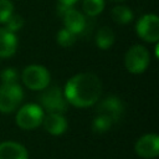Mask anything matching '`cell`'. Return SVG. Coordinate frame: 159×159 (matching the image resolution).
Returning a JSON list of instances; mask_svg holds the SVG:
<instances>
[{"mask_svg": "<svg viewBox=\"0 0 159 159\" xmlns=\"http://www.w3.org/2000/svg\"><path fill=\"white\" fill-rule=\"evenodd\" d=\"M102 92V82L98 76L89 72H83L71 77L63 91L67 103L75 107L86 108L98 102Z\"/></svg>", "mask_w": 159, "mask_h": 159, "instance_id": "1", "label": "cell"}, {"mask_svg": "<svg viewBox=\"0 0 159 159\" xmlns=\"http://www.w3.org/2000/svg\"><path fill=\"white\" fill-rule=\"evenodd\" d=\"M21 78L25 86L32 91H42L50 84V73L41 65L26 66L21 73Z\"/></svg>", "mask_w": 159, "mask_h": 159, "instance_id": "2", "label": "cell"}, {"mask_svg": "<svg viewBox=\"0 0 159 159\" xmlns=\"http://www.w3.org/2000/svg\"><path fill=\"white\" fill-rule=\"evenodd\" d=\"M43 109L35 103H29L22 106L17 113H16V124L25 129V130H30V129H35L37 128L43 119Z\"/></svg>", "mask_w": 159, "mask_h": 159, "instance_id": "3", "label": "cell"}, {"mask_svg": "<svg viewBox=\"0 0 159 159\" xmlns=\"http://www.w3.org/2000/svg\"><path fill=\"white\" fill-rule=\"evenodd\" d=\"M24 91L17 83L0 86V112L1 113H11L22 102Z\"/></svg>", "mask_w": 159, "mask_h": 159, "instance_id": "4", "label": "cell"}, {"mask_svg": "<svg viewBox=\"0 0 159 159\" xmlns=\"http://www.w3.org/2000/svg\"><path fill=\"white\" fill-rule=\"evenodd\" d=\"M124 65L130 73H143L149 65V52L144 46L134 45L127 51L124 57Z\"/></svg>", "mask_w": 159, "mask_h": 159, "instance_id": "5", "label": "cell"}, {"mask_svg": "<svg viewBox=\"0 0 159 159\" xmlns=\"http://www.w3.org/2000/svg\"><path fill=\"white\" fill-rule=\"evenodd\" d=\"M41 108L46 109L48 113H60L62 114L67 109V101L63 93L60 91L58 87H51L45 91L40 96Z\"/></svg>", "mask_w": 159, "mask_h": 159, "instance_id": "6", "label": "cell"}, {"mask_svg": "<svg viewBox=\"0 0 159 159\" xmlns=\"http://www.w3.org/2000/svg\"><path fill=\"white\" fill-rule=\"evenodd\" d=\"M137 35L152 43H157L159 40V19L154 14H147L139 17L135 25Z\"/></svg>", "mask_w": 159, "mask_h": 159, "instance_id": "7", "label": "cell"}, {"mask_svg": "<svg viewBox=\"0 0 159 159\" xmlns=\"http://www.w3.org/2000/svg\"><path fill=\"white\" fill-rule=\"evenodd\" d=\"M96 112H97V114H102V116L109 118L114 124L123 117L124 106L118 97L108 96L98 103Z\"/></svg>", "mask_w": 159, "mask_h": 159, "instance_id": "8", "label": "cell"}, {"mask_svg": "<svg viewBox=\"0 0 159 159\" xmlns=\"http://www.w3.org/2000/svg\"><path fill=\"white\" fill-rule=\"evenodd\" d=\"M135 153L145 159L157 158L159 154V137L154 133L140 137L135 143Z\"/></svg>", "mask_w": 159, "mask_h": 159, "instance_id": "9", "label": "cell"}, {"mask_svg": "<svg viewBox=\"0 0 159 159\" xmlns=\"http://www.w3.org/2000/svg\"><path fill=\"white\" fill-rule=\"evenodd\" d=\"M61 17L63 19L65 27L76 35L82 32L86 27V17L83 16L82 12L77 11L73 7H70Z\"/></svg>", "mask_w": 159, "mask_h": 159, "instance_id": "10", "label": "cell"}, {"mask_svg": "<svg viewBox=\"0 0 159 159\" xmlns=\"http://www.w3.org/2000/svg\"><path fill=\"white\" fill-rule=\"evenodd\" d=\"M43 128L52 135H61L67 129V120L60 113H48L42 119Z\"/></svg>", "mask_w": 159, "mask_h": 159, "instance_id": "11", "label": "cell"}, {"mask_svg": "<svg viewBox=\"0 0 159 159\" xmlns=\"http://www.w3.org/2000/svg\"><path fill=\"white\" fill-rule=\"evenodd\" d=\"M0 159H29V154L22 144L6 140L0 143Z\"/></svg>", "mask_w": 159, "mask_h": 159, "instance_id": "12", "label": "cell"}, {"mask_svg": "<svg viewBox=\"0 0 159 159\" xmlns=\"http://www.w3.org/2000/svg\"><path fill=\"white\" fill-rule=\"evenodd\" d=\"M17 48L16 35L5 27H0V57L6 58L12 56Z\"/></svg>", "mask_w": 159, "mask_h": 159, "instance_id": "13", "label": "cell"}, {"mask_svg": "<svg viewBox=\"0 0 159 159\" xmlns=\"http://www.w3.org/2000/svg\"><path fill=\"white\" fill-rule=\"evenodd\" d=\"M114 32L111 27L103 26L101 27L96 34V45L101 50H107L114 43Z\"/></svg>", "mask_w": 159, "mask_h": 159, "instance_id": "14", "label": "cell"}, {"mask_svg": "<svg viewBox=\"0 0 159 159\" xmlns=\"http://www.w3.org/2000/svg\"><path fill=\"white\" fill-rule=\"evenodd\" d=\"M111 15H112V19L114 20V22L120 24V25L129 24L134 17L133 11L130 10V7L124 6V5H118V6L113 7Z\"/></svg>", "mask_w": 159, "mask_h": 159, "instance_id": "15", "label": "cell"}, {"mask_svg": "<svg viewBox=\"0 0 159 159\" xmlns=\"http://www.w3.org/2000/svg\"><path fill=\"white\" fill-rule=\"evenodd\" d=\"M104 9V0H83L82 10L88 16H97Z\"/></svg>", "mask_w": 159, "mask_h": 159, "instance_id": "16", "label": "cell"}, {"mask_svg": "<svg viewBox=\"0 0 159 159\" xmlns=\"http://www.w3.org/2000/svg\"><path fill=\"white\" fill-rule=\"evenodd\" d=\"M56 40L57 43L62 47H70L76 42V34L71 32L70 30H67L66 27L58 30L57 35H56Z\"/></svg>", "mask_w": 159, "mask_h": 159, "instance_id": "17", "label": "cell"}, {"mask_svg": "<svg viewBox=\"0 0 159 159\" xmlns=\"http://www.w3.org/2000/svg\"><path fill=\"white\" fill-rule=\"evenodd\" d=\"M112 125H113V122L102 114H97L92 122V129L94 133H104Z\"/></svg>", "mask_w": 159, "mask_h": 159, "instance_id": "18", "label": "cell"}, {"mask_svg": "<svg viewBox=\"0 0 159 159\" xmlns=\"http://www.w3.org/2000/svg\"><path fill=\"white\" fill-rule=\"evenodd\" d=\"M5 29L11 31V32H16L19 31L22 26H24V19L20 16V15H16V14H12L6 21H5Z\"/></svg>", "mask_w": 159, "mask_h": 159, "instance_id": "19", "label": "cell"}, {"mask_svg": "<svg viewBox=\"0 0 159 159\" xmlns=\"http://www.w3.org/2000/svg\"><path fill=\"white\" fill-rule=\"evenodd\" d=\"M14 14V4L10 0H0V22L5 21Z\"/></svg>", "mask_w": 159, "mask_h": 159, "instance_id": "20", "label": "cell"}, {"mask_svg": "<svg viewBox=\"0 0 159 159\" xmlns=\"http://www.w3.org/2000/svg\"><path fill=\"white\" fill-rule=\"evenodd\" d=\"M17 76H19V73L14 67H7V68L2 70L1 73H0V78L2 81V83H5V84L16 83Z\"/></svg>", "mask_w": 159, "mask_h": 159, "instance_id": "21", "label": "cell"}, {"mask_svg": "<svg viewBox=\"0 0 159 159\" xmlns=\"http://www.w3.org/2000/svg\"><path fill=\"white\" fill-rule=\"evenodd\" d=\"M58 1H60L61 4H66V5H71V6H72L77 0H58Z\"/></svg>", "mask_w": 159, "mask_h": 159, "instance_id": "22", "label": "cell"}, {"mask_svg": "<svg viewBox=\"0 0 159 159\" xmlns=\"http://www.w3.org/2000/svg\"><path fill=\"white\" fill-rule=\"evenodd\" d=\"M112 1H124V0H112Z\"/></svg>", "mask_w": 159, "mask_h": 159, "instance_id": "23", "label": "cell"}]
</instances>
